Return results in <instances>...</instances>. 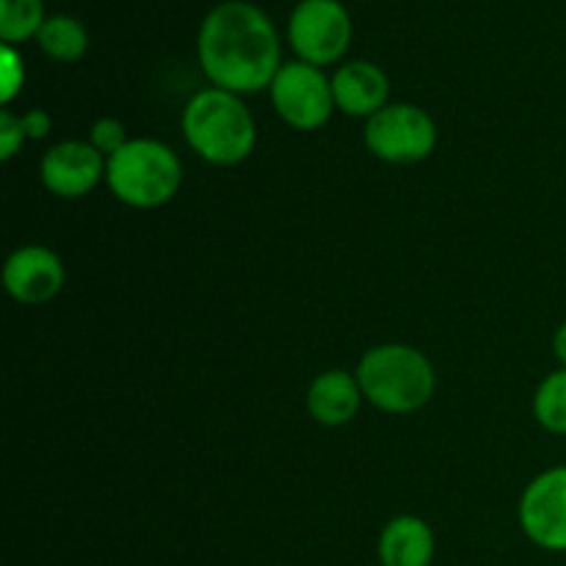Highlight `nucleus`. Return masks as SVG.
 <instances>
[{"instance_id": "obj_1", "label": "nucleus", "mask_w": 566, "mask_h": 566, "mask_svg": "<svg viewBox=\"0 0 566 566\" xmlns=\"http://www.w3.org/2000/svg\"><path fill=\"white\" fill-rule=\"evenodd\" d=\"M197 53L205 77L232 94L263 92L282 66L280 33L249 0H224L205 14Z\"/></svg>"}, {"instance_id": "obj_2", "label": "nucleus", "mask_w": 566, "mask_h": 566, "mask_svg": "<svg viewBox=\"0 0 566 566\" xmlns=\"http://www.w3.org/2000/svg\"><path fill=\"white\" fill-rule=\"evenodd\" d=\"M182 136L208 164L235 166L254 153L258 127L241 94L210 86L188 99L182 111Z\"/></svg>"}, {"instance_id": "obj_3", "label": "nucleus", "mask_w": 566, "mask_h": 566, "mask_svg": "<svg viewBox=\"0 0 566 566\" xmlns=\"http://www.w3.org/2000/svg\"><path fill=\"white\" fill-rule=\"evenodd\" d=\"M354 376H357L365 401L390 415L418 412L431 401L437 387L429 357L403 343L368 348Z\"/></svg>"}, {"instance_id": "obj_4", "label": "nucleus", "mask_w": 566, "mask_h": 566, "mask_svg": "<svg viewBox=\"0 0 566 566\" xmlns=\"http://www.w3.org/2000/svg\"><path fill=\"white\" fill-rule=\"evenodd\" d=\"M105 182L119 202L153 210L169 202L182 182L180 158L155 138H130L105 160Z\"/></svg>"}, {"instance_id": "obj_5", "label": "nucleus", "mask_w": 566, "mask_h": 566, "mask_svg": "<svg viewBox=\"0 0 566 566\" xmlns=\"http://www.w3.org/2000/svg\"><path fill=\"white\" fill-rule=\"evenodd\" d=\"M354 22L340 0H298L287 20V42L298 61L313 66L337 64L352 48Z\"/></svg>"}, {"instance_id": "obj_6", "label": "nucleus", "mask_w": 566, "mask_h": 566, "mask_svg": "<svg viewBox=\"0 0 566 566\" xmlns=\"http://www.w3.org/2000/svg\"><path fill=\"white\" fill-rule=\"evenodd\" d=\"M365 147L385 164H420L437 147V125L412 103H387L365 125Z\"/></svg>"}, {"instance_id": "obj_7", "label": "nucleus", "mask_w": 566, "mask_h": 566, "mask_svg": "<svg viewBox=\"0 0 566 566\" xmlns=\"http://www.w3.org/2000/svg\"><path fill=\"white\" fill-rule=\"evenodd\" d=\"M269 92L280 119L293 130H318L335 111L332 77H326L321 66L298 59L280 66Z\"/></svg>"}, {"instance_id": "obj_8", "label": "nucleus", "mask_w": 566, "mask_h": 566, "mask_svg": "<svg viewBox=\"0 0 566 566\" xmlns=\"http://www.w3.org/2000/svg\"><path fill=\"white\" fill-rule=\"evenodd\" d=\"M520 528L542 551L566 553V468L545 470L525 486Z\"/></svg>"}, {"instance_id": "obj_9", "label": "nucleus", "mask_w": 566, "mask_h": 566, "mask_svg": "<svg viewBox=\"0 0 566 566\" xmlns=\"http://www.w3.org/2000/svg\"><path fill=\"white\" fill-rule=\"evenodd\" d=\"M64 280L66 269L59 254L36 243L14 249L3 265L6 293L25 307H36L59 296Z\"/></svg>"}, {"instance_id": "obj_10", "label": "nucleus", "mask_w": 566, "mask_h": 566, "mask_svg": "<svg viewBox=\"0 0 566 566\" xmlns=\"http://www.w3.org/2000/svg\"><path fill=\"white\" fill-rule=\"evenodd\" d=\"M44 188L55 197H86L105 177V158L88 142H61L44 153L39 166Z\"/></svg>"}, {"instance_id": "obj_11", "label": "nucleus", "mask_w": 566, "mask_h": 566, "mask_svg": "<svg viewBox=\"0 0 566 566\" xmlns=\"http://www.w3.org/2000/svg\"><path fill=\"white\" fill-rule=\"evenodd\" d=\"M332 94H335V108H340L346 116L370 119L387 105L390 81L374 61L354 59L337 66V72L332 75Z\"/></svg>"}, {"instance_id": "obj_12", "label": "nucleus", "mask_w": 566, "mask_h": 566, "mask_svg": "<svg viewBox=\"0 0 566 566\" xmlns=\"http://www.w3.org/2000/svg\"><path fill=\"white\" fill-rule=\"evenodd\" d=\"M363 398L357 376L340 368L324 370L321 376H315L307 390V412L321 426L335 429V426H346L357 418Z\"/></svg>"}, {"instance_id": "obj_13", "label": "nucleus", "mask_w": 566, "mask_h": 566, "mask_svg": "<svg viewBox=\"0 0 566 566\" xmlns=\"http://www.w3.org/2000/svg\"><path fill=\"white\" fill-rule=\"evenodd\" d=\"M381 566H431L434 562V531L412 514L390 520L379 536Z\"/></svg>"}, {"instance_id": "obj_14", "label": "nucleus", "mask_w": 566, "mask_h": 566, "mask_svg": "<svg viewBox=\"0 0 566 566\" xmlns=\"http://www.w3.org/2000/svg\"><path fill=\"white\" fill-rule=\"evenodd\" d=\"M36 44L48 59L61 61V64H72V61H81L86 55L88 31L77 17L53 14L44 20Z\"/></svg>"}, {"instance_id": "obj_15", "label": "nucleus", "mask_w": 566, "mask_h": 566, "mask_svg": "<svg viewBox=\"0 0 566 566\" xmlns=\"http://www.w3.org/2000/svg\"><path fill=\"white\" fill-rule=\"evenodd\" d=\"M44 0H0V39L3 44H22L42 31Z\"/></svg>"}, {"instance_id": "obj_16", "label": "nucleus", "mask_w": 566, "mask_h": 566, "mask_svg": "<svg viewBox=\"0 0 566 566\" xmlns=\"http://www.w3.org/2000/svg\"><path fill=\"white\" fill-rule=\"evenodd\" d=\"M534 418L551 434H566V368L553 370L536 387Z\"/></svg>"}, {"instance_id": "obj_17", "label": "nucleus", "mask_w": 566, "mask_h": 566, "mask_svg": "<svg viewBox=\"0 0 566 566\" xmlns=\"http://www.w3.org/2000/svg\"><path fill=\"white\" fill-rule=\"evenodd\" d=\"M0 72H3L0 75V99H3V105H9L25 83V61L17 53L14 44L0 48Z\"/></svg>"}, {"instance_id": "obj_18", "label": "nucleus", "mask_w": 566, "mask_h": 566, "mask_svg": "<svg viewBox=\"0 0 566 566\" xmlns=\"http://www.w3.org/2000/svg\"><path fill=\"white\" fill-rule=\"evenodd\" d=\"M127 142H130V138H127L125 125H122L119 119H111V116L97 119L92 125V130H88V144H92V147L97 149L105 160H108L111 155L119 153Z\"/></svg>"}, {"instance_id": "obj_19", "label": "nucleus", "mask_w": 566, "mask_h": 566, "mask_svg": "<svg viewBox=\"0 0 566 566\" xmlns=\"http://www.w3.org/2000/svg\"><path fill=\"white\" fill-rule=\"evenodd\" d=\"M25 125H22V116H14L9 108L0 111V158L11 160L14 153L20 149V144L25 142Z\"/></svg>"}, {"instance_id": "obj_20", "label": "nucleus", "mask_w": 566, "mask_h": 566, "mask_svg": "<svg viewBox=\"0 0 566 566\" xmlns=\"http://www.w3.org/2000/svg\"><path fill=\"white\" fill-rule=\"evenodd\" d=\"M22 125H25V136L39 142V138H44L50 133V116L42 108H33L22 116Z\"/></svg>"}, {"instance_id": "obj_21", "label": "nucleus", "mask_w": 566, "mask_h": 566, "mask_svg": "<svg viewBox=\"0 0 566 566\" xmlns=\"http://www.w3.org/2000/svg\"><path fill=\"white\" fill-rule=\"evenodd\" d=\"M553 354H556V359L562 363V368H566V321L558 326L556 335H553Z\"/></svg>"}]
</instances>
